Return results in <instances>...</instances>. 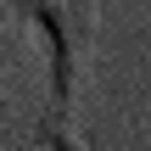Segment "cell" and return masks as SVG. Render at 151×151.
I'll return each mask as SVG.
<instances>
[{"label":"cell","instance_id":"cell-1","mask_svg":"<svg viewBox=\"0 0 151 151\" xmlns=\"http://www.w3.org/2000/svg\"><path fill=\"white\" fill-rule=\"evenodd\" d=\"M22 22L39 28L45 39V62H50V101L34 123V134L45 146H78V90H84V67L101 34V0H11Z\"/></svg>","mask_w":151,"mask_h":151}]
</instances>
